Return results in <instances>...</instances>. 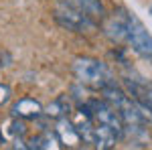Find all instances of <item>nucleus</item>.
Returning a JSON list of instances; mask_svg holds the SVG:
<instances>
[{
    "label": "nucleus",
    "mask_w": 152,
    "mask_h": 150,
    "mask_svg": "<svg viewBox=\"0 0 152 150\" xmlns=\"http://www.w3.org/2000/svg\"><path fill=\"white\" fill-rule=\"evenodd\" d=\"M124 18H126V43L132 47L136 55H140L144 61L152 63V35L144 26L138 14L124 8Z\"/></svg>",
    "instance_id": "1"
},
{
    "label": "nucleus",
    "mask_w": 152,
    "mask_h": 150,
    "mask_svg": "<svg viewBox=\"0 0 152 150\" xmlns=\"http://www.w3.org/2000/svg\"><path fill=\"white\" fill-rule=\"evenodd\" d=\"M73 75L79 79L81 85H94V87H102L112 79L107 65L95 57H77L73 61Z\"/></svg>",
    "instance_id": "2"
},
{
    "label": "nucleus",
    "mask_w": 152,
    "mask_h": 150,
    "mask_svg": "<svg viewBox=\"0 0 152 150\" xmlns=\"http://www.w3.org/2000/svg\"><path fill=\"white\" fill-rule=\"evenodd\" d=\"M53 20L61 29L71 31V33H79V35H91L95 31H99V24L95 18L75 10V8H69V6H59L53 12Z\"/></svg>",
    "instance_id": "3"
},
{
    "label": "nucleus",
    "mask_w": 152,
    "mask_h": 150,
    "mask_svg": "<svg viewBox=\"0 0 152 150\" xmlns=\"http://www.w3.org/2000/svg\"><path fill=\"white\" fill-rule=\"evenodd\" d=\"M104 35L116 43V45H124L126 43V18H124V8L114 10L110 16L104 18Z\"/></svg>",
    "instance_id": "4"
},
{
    "label": "nucleus",
    "mask_w": 152,
    "mask_h": 150,
    "mask_svg": "<svg viewBox=\"0 0 152 150\" xmlns=\"http://www.w3.org/2000/svg\"><path fill=\"white\" fill-rule=\"evenodd\" d=\"M53 132H55V136H57L61 148L71 150V148H77V146L81 144V136H79L77 128L73 126V122H71L69 118H59Z\"/></svg>",
    "instance_id": "5"
},
{
    "label": "nucleus",
    "mask_w": 152,
    "mask_h": 150,
    "mask_svg": "<svg viewBox=\"0 0 152 150\" xmlns=\"http://www.w3.org/2000/svg\"><path fill=\"white\" fill-rule=\"evenodd\" d=\"M59 2H61V6L75 8V10H79L83 14L95 18V20H104L105 16H107L104 0H59Z\"/></svg>",
    "instance_id": "6"
},
{
    "label": "nucleus",
    "mask_w": 152,
    "mask_h": 150,
    "mask_svg": "<svg viewBox=\"0 0 152 150\" xmlns=\"http://www.w3.org/2000/svg\"><path fill=\"white\" fill-rule=\"evenodd\" d=\"M10 116L18 120H37L39 116H43V104L35 97H20L12 104Z\"/></svg>",
    "instance_id": "7"
},
{
    "label": "nucleus",
    "mask_w": 152,
    "mask_h": 150,
    "mask_svg": "<svg viewBox=\"0 0 152 150\" xmlns=\"http://www.w3.org/2000/svg\"><path fill=\"white\" fill-rule=\"evenodd\" d=\"M118 142V134L105 124H94L91 132V148L94 150H112Z\"/></svg>",
    "instance_id": "8"
},
{
    "label": "nucleus",
    "mask_w": 152,
    "mask_h": 150,
    "mask_svg": "<svg viewBox=\"0 0 152 150\" xmlns=\"http://www.w3.org/2000/svg\"><path fill=\"white\" fill-rule=\"evenodd\" d=\"M73 108H71V102L67 95H59L55 102H51L47 108H43V114L51 118V120H59V118H69Z\"/></svg>",
    "instance_id": "9"
},
{
    "label": "nucleus",
    "mask_w": 152,
    "mask_h": 150,
    "mask_svg": "<svg viewBox=\"0 0 152 150\" xmlns=\"http://www.w3.org/2000/svg\"><path fill=\"white\" fill-rule=\"evenodd\" d=\"M41 136H43V150H61V144H59L55 132L47 130V132L41 134Z\"/></svg>",
    "instance_id": "10"
},
{
    "label": "nucleus",
    "mask_w": 152,
    "mask_h": 150,
    "mask_svg": "<svg viewBox=\"0 0 152 150\" xmlns=\"http://www.w3.org/2000/svg\"><path fill=\"white\" fill-rule=\"evenodd\" d=\"M10 136H12V138H24V136H26V124H24V120L12 118V122H10Z\"/></svg>",
    "instance_id": "11"
},
{
    "label": "nucleus",
    "mask_w": 152,
    "mask_h": 150,
    "mask_svg": "<svg viewBox=\"0 0 152 150\" xmlns=\"http://www.w3.org/2000/svg\"><path fill=\"white\" fill-rule=\"evenodd\" d=\"M14 65V57L8 49H0V69H8Z\"/></svg>",
    "instance_id": "12"
},
{
    "label": "nucleus",
    "mask_w": 152,
    "mask_h": 150,
    "mask_svg": "<svg viewBox=\"0 0 152 150\" xmlns=\"http://www.w3.org/2000/svg\"><path fill=\"white\" fill-rule=\"evenodd\" d=\"M12 100V87L8 83H0V108L6 105Z\"/></svg>",
    "instance_id": "13"
},
{
    "label": "nucleus",
    "mask_w": 152,
    "mask_h": 150,
    "mask_svg": "<svg viewBox=\"0 0 152 150\" xmlns=\"http://www.w3.org/2000/svg\"><path fill=\"white\" fill-rule=\"evenodd\" d=\"M26 146H28V150H43V136L41 134L39 136H31L26 140Z\"/></svg>",
    "instance_id": "14"
},
{
    "label": "nucleus",
    "mask_w": 152,
    "mask_h": 150,
    "mask_svg": "<svg viewBox=\"0 0 152 150\" xmlns=\"http://www.w3.org/2000/svg\"><path fill=\"white\" fill-rule=\"evenodd\" d=\"M12 148L14 150H28V146H26V142L23 138H14V146Z\"/></svg>",
    "instance_id": "15"
},
{
    "label": "nucleus",
    "mask_w": 152,
    "mask_h": 150,
    "mask_svg": "<svg viewBox=\"0 0 152 150\" xmlns=\"http://www.w3.org/2000/svg\"><path fill=\"white\" fill-rule=\"evenodd\" d=\"M148 10H150V14H152V4H150V8H148Z\"/></svg>",
    "instance_id": "16"
}]
</instances>
